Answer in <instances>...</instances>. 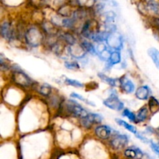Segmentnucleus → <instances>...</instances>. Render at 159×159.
Instances as JSON below:
<instances>
[{
	"label": "nucleus",
	"mask_w": 159,
	"mask_h": 159,
	"mask_svg": "<svg viewBox=\"0 0 159 159\" xmlns=\"http://www.w3.org/2000/svg\"><path fill=\"white\" fill-rule=\"evenodd\" d=\"M12 78L15 83L19 85H21V86H30L32 85V79L27 75L20 70H16L14 71L12 73Z\"/></svg>",
	"instance_id": "nucleus-3"
},
{
	"label": "nucleus",
	"mask_w": 159,
	"mask_h": 159,
	"mask_svg": "<svg viewBox=\"0 0 159 159\" xmlns=\"http://www.w3.org/2000/svg\"><path fill=\"white\" fill-rule=\"evenodd\" d=\"M25 38H26V42L30 45L33 47H36L38 46L42 42L43 36H42L41 33L39 30H37L35 27H32L26 31Z\"/></svg>",
	"instance_id": "nucleus-2"
},
{
	"label": "nucleus",
	"mask_w": 159,
	"mask_h": 159,
	"mask_svg": "<svg viewBox=\"0 0 159 159\" xmlns=\"http://www.w3.org/2000/svg\"><path fill=\"white\" fill-rule=\"evenodd\" d=\"M116 121L117 122L118 124H120V126H122V127H124V128L127 129L128 131L131 132V133L134 134H136L137 133H138V131H137L136 128H135L134 127L133 125H131V124H128V123H127L126 121L123 120H120V119H116Z\"/></svg>",
	"instance_id": "nucleus-18"
},
{
	"label": "nucleus",
	"mask_w": 159,
	"mask_h": 159,
	"mask_svg": "<svg viewBox=\"0 0 159 159\" xmlns=\"http://www.w3.org/2000/svg\"><path fill=\"white\" fill-rule=\"evenodd\" d=\"M103 104L108 108L116 110V111H120L124 108V103L120 100L116 93L111 94L110 97L104 100Z\"/></svg>",
	"instance_id": "nucleus-5"
},
{
	"label": "nucleus",
	"mask_w": 159,
	"mask_h": 159,
	"mask_svg": "<svg viewBox=\"0 0 159 159\" xmlns=\"http://www.w3.org/2000/svg\"><path fill=\"white\" fill-rule=\"evenodd\" d=\"M150 145H151V148H152V151H153L155 153H156L157 155H159V144L153 142V141H151Z\"/></svg>",
	"instance_id": "nucleus-27"
},
{
	"label": "nucleus",
	"mask_w": 159,
	"mask_h": 159,
	"mask_svg": "<svg viewBox=\"0 0 159 159\" xmlns=\"http://www.w3.org/2000/svg\"><path fill=\"white\" fill-rule=\"evenodd\" d=\"M158 132H159V129H158Z\"/></svg>",
	"instance_id": "nucleus-30"
},
{
	"label": "nucleus",
	"mask_w": 159,
	"mask_h": 159,
	"mask_svg": "<svg viewBox=\"0 0 159 159\" xmlns=\"http://www.w3.org/2000/svg\"><path fill=\"white\" fill-rule=\"evenodd\" d=\"M102 120L101 115L97 113H88L85 116L81 118L80 123L85 128L89 129L93 124H100Z\"/></svg>",
	"instance_id": "nucleus-4"
},
{
	"label": "nucleus",
	"mask_w": 159,
	"mask_h": 159,
	"mask_svg": "<svg viewBox=\"0 0 159 159\" xmlns=\"http://www.w3.org/2000/svg\"><path fill=\"white\" fill-rule=\"evenodd\" d=\"M82 47L84 48V49H85L86 51L92 53V54H96V49L95 48V47L93 46L91 43H89V42L84 41L83 43H82Z\"/></svg>",
	"instance_id": "nucleus-23"
},
{
	"label": "nucleus",
	"mask_w": 159,
	"mask_h": 159,
	"mask_svg": "<svg viewBox=\"0 0 159 159\" xmlns=\"http://www.w3.org/2000/svg\"><path fill=\"white\" fill-rule=\"evenodd\" d=\"M98 75H99V77L100 78L103 82H107V84H109V85H111V86H116V79L108 77V76L102 74V73H99Z\"/></svg>",
	"instance_id": "nucleus-20"
},
{
	"label": "nucleus",
	"mask_w": 159,
	"mask_h": 159,
	"mask_svg": "<svg viewBox=\"0 0 159 159\" xmlns=\"http://www.w3.org/2000/svg\"><path fill=\"white\" fill-rule=\"evenodd\" d=\"M69 51L71 55H73L75 57H82L85 56L86 51L84 49L82 45H77L76 43H74L72 45H70Z\"/></svg>",
	"instance_id": "nucleus-11"
},
{
	"label": "nucleus",
	"mask_w": 159,
	"mask_h": 159,
	"mask_svg": "<svg viewBox=\"0 0 159 159\" xmlns=\"http://www.w3.org/2000/svg\"><path fill=\"white\" fill-rule=\"evenodd\" d=\"M150 93L151 89H149V87L147 85H143V86L139 87L137 89L135 96L138 99H141V100H145V99H148Z\"/></svg>",
	"instance_id": "nucleus-12"
},
{
	"label": "nucleus",
	"mask_w": 159,
	"mask_h": 159,
	"mask_svg": "<svg viewBox=\"0 0 159 159\" xmlns=\"http://www.w3.org/2000/svg\"><path fill=\"white\" fill-rule=\"evenodd\" d=\"M148 55L150 56V57L152 58V60L153 61L154 64L156 65V67L159 69V51L157 50L156 48H150L148 51Z\"/></svg>",
	"instance_id": "nucleus-14"
},
{
	"label": "nucleus",
	"mask_w": 159,
	"mask_h": 159,
	"mask_svg": "<svg viewBox=\"0 0 159 159\" xmlns=\"http://www.w3.org/2000/svg\"><path fill=\"white\" fill-rule=\"evenodd\" d=\"M124 155L126 157L131 159H140L142 158L143 153L138 148L131 147L126 149L124 152Z\"/></svg>",
	"instance_id": "nucleus-10"
},
{
	"label": "nucleus",
	"mask_w": 159,
	"mask_h": 159,
	"mask_svg": "<svg viewBox=\"0 0 159 159\" xmlns=\"http://www.w3.org/2000/svg\"><path fill=\"white\" fill-rule=\"evenodd\" d=\"M148 107L152 113H155L159 110V102L155 97H150L148 102Z\"/></svg>",
	"instance_id": "nucleus-17"
},
{
	"label": "nucleus",
	"mask_w": 159,
	"mask_h": 159,
	"mask_svg": "<svg viewBox=\"0 0 159 159\" xmlns=\"http://www.w3.org/2000/svg\"><path fill=\"white\" fill-rule=\"evenodd\" d=\"M71 96L72 98H75V99H79V100H82V102H85V103L89 104V105H90V106H93V107H95V106H96V105H95L94 102H91V101L88 100V99H85V97H83L82 96H80V95L77 94V93H72L71 94Z\"/></svg>",
	"instance_id": "nucleus-24"
},
{
	"label": "nucleus",
	"mask_w": 159,
	"mask_h": 159,
	"mask_svg": "<svg viewBox=\"0 0 159 159\" xmlns=\"http://www.w3.org/2000/svg\"><path fill=\"white\" fill-rule=\"evenodd\" d=\"M123 116L127 117L130 121H133V122L136 120V116L134 114V113H132L131 111H130V110H127V109L124 110V111H123Z\"/></svg>",
	"instance_id": "nucleus-26"
},
{
	"label": "nucleus",
	"mask_w": 159,
	"mask_h": 159,
	"mask_svg": "<svg viewBox=\"0 0 159 159\" xmlns=\"http://www.w3.org/2000/svg\"><path fill=\"white\" fill-rule=\"evenodd\" d=\"M111 128L106 125L98 126L96 130H95V133H96V136L102 140L108 139L110 135H111Z\"/></svg>",
	"instance_id": "nucleus-9"
},
{
	"label": "nucleus",
	"mask_w": 159,
	"mask_h": 159,
	"mask_svg": "<svg viewBox=\"0 0 159 159\" xmlns=\"http://www.w3.org/2000/svg\"><path fill=\"white\" fill-rule=\"evenodd\" d=\"M127 143H128V137L124 134L116 135L110 141V144L113 148L116 149V150L124 148V147H126Z\"/></svg>",
	"instance_id": "nucleus-6"
},
{
	"label": "nucleus",
	"mask_w": 159,
	"mask_h": 159,
	"mask_svg": "<svg viewBox=\"0 0 159 159\" xmlns=\"http://www.w3.org/2000/svg\"><path fill=\"white\" fill-rule=\"evenodd\" d=\"M96 0H76V2L79 6L83 8H91L94 6Z\"/></svg>",
	"instance_id": "nucleus-19"
},
{
	"label": "nucleus",
	"mask_w": 159,
	"mask_h": 159,
	"mask_svg": "<svg viewBox=\"0 0 159 159\" xmlns=\"http://www.w3.org/2000/svg\"><path fill=\"white\" fill-rule=\"evenodd\" d=\"M107 42L110 48L116 50V51H118V50H120V48H122V37L116 33H111L109 35Z\"/></svg>",
	"instance_id": "nucleus-7"
},
{
	"label": "nucleus",
	"mask_w": 159,
	"mask_h": 159,
	"mask_svg": "<svg viewBox=\"0 0 159 159\" xmlns=\"http://www.w3.org/2000/svg\"><path fill=\"white\" fill-rule=\"evenodd\" d=\"M104 17H105V20L107 23H112V22L114 20L115 17H116V15L112 11H109V12H107L106 13H104Z\"/></svg>",
	"instance_id": "nucleus-25"
},
{
	"label": "nucleus",
	"mask_w": 159,
	"mask_h": 159,
	"mask_svg": "<svg viewBox=\"0 0 159 159\" xmlns=\"http://www.w3.org/2000/svg\"><path fill=\"white\" fill-rule=\"evenodd\" d=\"M121 61V55L120 52L119 51H114L113 52H111L110 54V59L108 60V61L110 62V64L111 65H116V64L120 63Z\"/></svg>",
	"instance_id": "nucleus-16"
},
{
	"label": "nucleus",
	"mask_w": 159,
	"mask_h": 159,
	"mask_svg": "<svg viewBox=\"0 0 159 159\" xmlns=\"http://www.w3.org/2000/svg\"><path fill=\"white\" fill-rule=\"evenodd\" d=\"M65 82L68 85H71V86L77 87V88H80V87H83V84L81 83L80 82L75 79H68V78H65Z\"/></svg>",
	"instance_id": "nucleus-22"
},
{
	"label": "nucleus",
	"mask_w": 159,
	"mask_h": 159,
	"mask_svg": "<svg viewBox=\"0 0 159 159\" xmlns=\"http://www.w3.org/2000/svg\"><path fill=\"white\" fill-rule=\"evenodd\" d=\"M148 114V110L147 107H142V108L138 111V115L136 116V120H135V122L140 123L144 121L147 119Z\"/></svg>",
	"instance_id": "nucleus-15"
},
{
	"label": "nucleus",
	"mask_w": 159,
	"mask_h": 159,
	"mask_svg": "<svg viewBox=\"0 0 159 159\" xmlns=\"http://www.w3.org/2000/svg\"><path fill=\"white\" fill-rule=\"evenodd\" d=\"M120 86L121 89L126 93H132L134 91V84L133 83L130 79L124 76L122 79H120Z\"/></svg>",
	"instance_id": "nucleus-8"
},
{
	"label": "nucleus",
	"mask_w": 159,
	"mask_h": 159,
	"mask_svg": "<svg viewBox=\"0 0 159 159\" xmlns=\"http://www.w3.org/2000/svg\"><path fill=\"white\" fill-rule=\"evenodd\" d=\"M63 106L64 110L68 116L82 118L88 114L86 110L82 106L72 99L65 101V103H63Z\"/></svg>",
	"instance_id": "nucleus-1"
},
{
	"label": "nucleus",
	"mask_w": 159,
	"mask_h": 159,
	"mask_svg": "<svg viewBox=\"0 0 159 159\" xmlns=\"http://www.w3.org/2000/svg\"><path fill=\"white\" fill-rule=\"evenodd\" d=\"M103 1H108V0H103Z\"/></svg>",
	"instance_id": "nucleus-29"
},
{
	"label": "nucleus",
	"mask_w": 159,
	"mask_h": 159,
	"mask_svg": "<svg viewBox=\"0 0 159 159\" xmlns=\"http://www.w3.org/2000/svg\"><path fill=\"white\" fill-rule=\"evenodd\" d=\"M65 66L67 67V68H69V69H75V68H79V66L77 63H75V62H69V63H65Z\"/></svg>",
	"instance_id": "nucleus-28"
},
{
	"label": "nucleus",
	"mask_w": 159,
	"mask_h": 159,
	"mask_svg": "<svg viewBox=\"0 0 159 159\" xmlns=\"http://www.w3.org/2000/svg\"><path fill=\"white\" fill-rule=\"evenodd\" d=\"M1 34L5 39L6 40H10L12 38V30L11 27L10 23L8 22H5L2 24L1 26Z\"/></svg>",
	"instance_id": "nucleus-13"
},
{
	"label": "nucleus",
	"mask_w": 159,
	"mask_h": 159,
	"mask_svg": "<svg viewBox=\"0 0 159 159\" xmlns=\"http://www.w3.org/2000/svg\"><path fill=\"white\" fill-rule=\"evenodd\" d=\"M51 85H48V84H43L40 86V88L39 89V93H40L43 96H49L51 94Z\"/></svg>",
	"instance_id": "nucleus-21"
}]
</instances>
